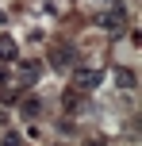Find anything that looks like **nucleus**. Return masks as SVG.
<instances>
[{
    "label": "nucleus",
    "instance_id": "5",
    "mask_svg": "<svg viewBox=\"0 0 142 146\" xmlns=\"http://www.w3.org/2000/svg\"><path fill=\"white\" fill-rule=\"evenodd\" d=\"M119 23H123V15H119V12L104 15V27H108V31H119Z\"/></svg>",
    "mask_w": 142,
    "mask_h": 146
},
{
    "label": "nucleus",
    "instance_id": "3",
    "mask_svg": "<svg viewBox=\"0 0 142 146\" xmlns=\"http://www.w3.org/2000/svg\"><path fill=\"white\" fill-rule=\"evenodd\" d=\"M73 81H77V88H96L100 73H96V69H77V73H73Z\"/></svg>",
    "mask_w": 142,
    "mask_h": 146
},
{
    "label": "nucleus",
    "instance_id": "7",
    "mask_svg": "<svg viewBox=\"0 0 142 146\" xmlns=\"http://www.w3.org/2000/svg\"><path fill=\"white\" fill-rule=\"evenodd\" d=\"M85 146H108L104 139H85Z\"/></svg>",
    "mask_w": 142,
    "mask_h": 146
},
{
    "label": "nucleus",
    "instance_id": "4",
    "mask_svg": "<svg viewBox=\"0 0 142 146\" xmlns=\"http://www.w3.org/2000/svg\"><path fill=\"white\" fill-rule=\"evenodd\" d=\"M115 81H119V88H135V73H127V69L115 73Z\"/></svg>",
    "mask_w": 142,
    "mask_h": 146
},
{
    "label": "nucleus",
    "instance_id": "1",
    "mask_svg": "<svg viewBox=\"0 0 142 146\" xmlns=\"http://www.w3.org/2000/svg\"><path fill=\"white\" fill-rule=\"evenodd\" d=\"M19 115L23 119H38L42 115V100H38V96H23L19 100Z\"/></svg>",
    "mask_w": 142,
    "mask_h": 146
},
{
    "label": "nucleus",
    "instance_id": "6",
    "mask_svg": "<svg viewBox=\"0 0 142 146\" xmlns=\"http://www.w3.org/2000/svg\"><path fill=\"white\" fill-rule=\"evenodd\" d=\"M0 146H19V135H12V131H4V135H0Z\"/></svg>",
    "mask_w": 142,
    "mask_h": 146
},
{
    "label": "nucleus",
    "instance_id": "2",
    "mask_svg": "<svg viewBox=\"0 0 142 146\" xmlns=\"http://www.w3.org/2000/svg\"><path fill=\"white\" fill-rule=\"evenodd\" d=\"M19 58V46H15L12 35H0V62H15Z\"/></svg>",
    "mask_w": 142,
    "mask_h": 146
}]
</instances>
